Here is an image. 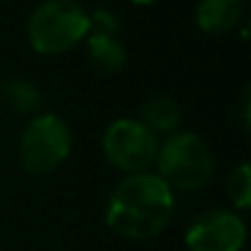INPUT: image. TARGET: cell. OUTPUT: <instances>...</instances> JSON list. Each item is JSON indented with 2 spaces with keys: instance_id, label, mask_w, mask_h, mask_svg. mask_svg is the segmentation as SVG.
Wrapping results in <instances>:
<instances>
[{
  "instance_id": "obj_2",
  "label": "cell",
  "mask_w": 251,
  "mask_h": 251,
  "mask_svg": "<svg viewBox=\"0 0 251 251\" xmlns=\"http://www.w3.org/2000/svg\"><path fill=\"white\" fill-rule=\"evenodd\" d=\"M91 31V20L75 0H44L33 9L26 25L31 47L38 53L57 55L73 49Z\"/></svg>"
},
{
  "instance_id": "obj_8",
  "label": "cell",
  "mask_w": 251,
  "mask_h": 251,
  "mask_svg": "<svg viewBox=\"0 0 251 251\" xmlns=\"http://www.w3.org/2000/svg\"><path fill=\"white\" fill-rule=\"evenodd\" d=\"M139 122L154 134L156 132H174V130L178 128V124H181V110H178L174 100L156 95L141 104Z\"/></svg>"
},
{
  "instance_id": "obj_5",
  "label": "cell",
  "mask_w": 251,
  "mask_h": 251,
  "mask_svg": "<svg viewBox=\"0 0 251 251\" xmlns=\"http://www.w3.org/2000/svg\"><path fill=\"white\" fill-rule=\"evenodd\" d=\"M159 141L139 119H117L104 132V154L113 165L139 174L156 159Z\"/></svg>"
},
{
  "instance_id": "obj_11",
  "label": "cell",
  "mask_w": 251,
  "mask_h": 251,
  "mask_svg": "<svg viewBox=\"0 0 251 251\" xmlns=\"http://www.w3.org/2000/svg\"><path fill=\"white\" fill-rule=\"evenodd\" d=\"M227 194H229L234 207L247 209L251 205V170L249 163H238L231 170L229 178H227Z\"/></svg>"
},
{
  "instance_id": "obj_1",
  "label": "cell",
  "mask_w": 251,
  "mask_h": 251,
  "mask_svg": "<svg viewBox=\"0 0 251 251\" xmlns=\"http://www.w3.org/2000/svg\"><path fill=\"white\" fill-rule=\"evenodd\" d=\"M174 209L172 190L156 174H128L106 207V223L130 240H150L168 227Z\"/></svg>"
},
{
  "instance_id": "obj_10",
  "label": "cell",
  "mask_w": 251,
  "mask_h": 251,
  "mask_svg": "<svg viewBox=\"0 0 251 251\" xmlns=\"http://www.w3.org/2000/svg\"><path fill=\"white\" fill-rule=\"evenodd\" d=\"M0 93H2V100L9 108L18 110V113H33V110L40 108L42 104V93L29 79H7V82L0 86Z\"/></svg>"
},
{
  "instance_id": "obj_13",
  "label": "cell",
  "mask_w": 251,
  "mask_h": 251,
  "mask_svg": "<svg viewBox=\"0 0 251 251\" xmlns=\"http://www.w3.org/2000/svg\"><path fill=\"white\" fill-rule=\"evenodd\" d=\"M243 108H245V113H243V122H245V126H247V128H249V88H247V91H245Z\"/></svg>"
},
{
  "instance_id": "obj_12",
  "label": "cell",
  "mask_w": 251,
  "mask_h": 251,
  "mask_svg": "<svg viewBox=\"0 0 251 251\" xmlns=\"http://www.w3.org/2000/svg\"><path fill=\"white\" fill-rule=\"evenodd\" d=\"M88 20H91V29L93 33H104V35H117L119 26H122V22H119V18L115 16L110 9H95L93 13H88Z\"/></svg>"
},
{
  "instance_id": "obj_9",
  "label": "cell",
  "mask_w": 251,
  "mask_h": 251,
  "mask_svg": "<svg viewBox=\"0 0 251 251\" xmlns=\"http://www.w3.org/2000/svg\"><path fill=\"white\" fill-rule=\"evenodd\" d=\"M88 57L101 71H119L126 64V49L115 35L88 31Z\"/></svg>"
},
{
  "instance_id": "obj_14",
  "label": "cell",
  "mask_w": 251,
  "mask_h": 251,
  "mask_svg": "<svg viewBox=\"0 0 251 251\" xmlns=\"http://www.w3.org/2000/svg\"><path fill=\"white\" fill-rule=\"evenodd\" d=\"M132 2H137V4H150L152 0H132Z\"/></svg>"
},
{
  "instance_id": "obj_4",
  "label": "cell",
  "mask_w": 251,
  "mask_h": 251,
  "mask_svg": "<svg viewBox=\"0 0 251 251\" xmlns=\"http://www.w3.org/2000/svg\"><path fill=\"white\" fill-rule=\"evenodd\" d=\"M71 152V130L64 119L53 113L33 117L20 137V161L25 170L44 176L57 170Z\"/></svg>"
},
{
  "instance_id": "obj_7",
  "label": "cell",
  "mask_w": 251,
  "mask_h": 251,
  "mask_svg": "<svg viewBox=\"0 0 251 251\" xmlns=\"http://www.w3.org/2000/svg\"><path fill=\"white\" fill-rule=\"evenodd\" d=\"M243 18L240 0H201L196 4V22L207 33H227Z\"/></svg>"
},
{
  "instance_id": "obj_3",
  "label": "cell",
  "mask_w": 251,
  "mask_h": 251,
  "mask_svg": "<svg viewBox=\"0 0 251 251\" xmlns=\"http://www.w3.org/2000/svg\"><path fill=\"white\" fill-rule=\"evenodd\" d=\"M156 176L178 192L201 190L212 178L214 159L209 148L194 132H172L156 152Z\"/></svg>"
},
{
  "instance_id": "obj_6",
  "label": "cell",
  "mask_w": 251,
  "mask_h": 251,
  "mask_svg": "<svg viewBox=\"0 0 251 251\" xmlns=\"http://www.w3.org/2000/svg\"><path fill=\"white\" fill-rule=\"evenodd\" d=\"M247 229L238 214L229 209H209L192 221L185 231L190 251H240Z\"/></svg>"
}]
</instances>
